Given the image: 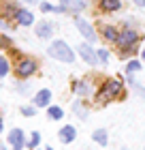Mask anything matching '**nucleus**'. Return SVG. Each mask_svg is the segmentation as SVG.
I'll use <instances>...</instances> for the list:
<instances>
[{
	"mask_svg": "<svg viewBox=\"0 0 145 150\" xmlns=\"http://www.w3.org/2000/svg\"><path fill=\"white\" fill-rule=\"evenodd\" d=\"M120 94H122V81L120 79H107L105 84H102L96 99H98L100 103H109V101H115Z\"/></svg>",
	"mask_w": 145,
	"mask_h": 150,
	"instance_id": "f257e3e1",
	"label": "nucleus"
},
{
	"mask_svg": "<svg viewBox=\"0 0 145 150\" xmlns=\"http://www.w3.org/2000/svg\"><path fill=\"white\" fill-rule=\"evenodd\" d=\"M47 52H49L51 58H58V60H62V62H73V58H75L71 47L66 45V41H53Z\"/></svg>",
	"mask_w": 145,
	"mask_h": 150,
	"instance_id": "f03ea898",
	"label": "nucleus"
},
{
	"mask_svg": "<svg viewBox=\"0 0 145 150\" xmlns=\"http://www.w3.org/2000/svg\"><path fill=\"white\" fill-rule=\"evenodd\" d=\"M137 39H139V35H137L134 30H122L120 37H117V45L122 47V54H128L130 50H132Z\"/></svg>",
	"mask_w": 145,
	"mask_h": 150,
	"instance_id": "7ed1b4c3",
	"label": "nucleus"
},
{
	"mask_svg": "<svg viewBox=\"0 0 145 150\" xmlns=\"http://www.w3.org/2000/svg\"><path fill=\"white\" fill-rule=\"evenodd\" d=\"M85 4H88V0H60V9L62 11H71V13L83 11Z\"/></svg>",
	"mask_w": 145,
	"mask_h": 150,
	"instance_id": "20e7f679",
	"label": "nucleus"
},
{
	"mask_svg": "<svg viewBox=\"0 0 145 150\" xmlns=\"http://www.w3.org/2000/svg\"><path fill=\"white\" fill-rule=\"evenodd\" d=\"M75 24H77L79 32H81V35H83L88 41H96V32H94L92 26H90V22H85L83 17H77V19H75Z\"/></svg>",
	"mask_w": 145,
	"mask_h": 150,
	"instance_id": "39448f33",
	"label": "nucleus"
},
{
	"mask_svg": "<svg viewBox=\"0 0 145 150\" xmlns=\"http://www.w3.org/2000/svg\"><path fill=\"white\" fill-rule=\"evenodd\" d=\"M36 71V64H34V60H22L17 67H15V73L19 77H30V75Z\"/></svg>",
	"mask_w": 145,
	"mask_h": 150,
	"instance_id": "423d86ee",
	"label": "nucleus"
},
{
	"mask_svg": "<svg viewBox=\"0 0 145 150\" xmlns=\"http://www.w3.org/2000/svg\"><path fill=\"white\" fill-rule=\"evenodd\" d=\"M9 144L13 150H24V131L22 129H13L9 133Z\"/></svg>",
	"mask_w": 145,
	"mask_h": 150,
	"instance_id": "0eeeda50",
	"label": "nucleus"
},
{
	"mask_svg": "<svg viewBox=\"0 0 145 150\" xmlns=\"http://www.w3.org/2000/svg\"><path fill=\"white\" fill-rule=\"evenodd\" d=\"M79 56L83 58L88 64H96V62H98V54H96L90 45H81L79 47Z\"/></svg>",
	"mask_w": 145,
	"mask_h": 150,
	"instance_id": "6e6552de",
	"label": "nucleus"
},
{
	"mask_svg": "<svg viewBox=\"0 0 145 150\" xmlns=\"http://www.w3.org/2000/svg\"><path fill=\"white\" fill-rule=\"evenodd\" d=\"M34 105L36 107H49V101H51V92L49 90H39L34 94Z\"/></svg>",
	"mask_w": 145,
	"mask_h": 150,
	"instance_id": "1a4fd4ad",
	"label": "nucleus"
},
{
	"mask_svg": "<svg viewBox=\"0 0 145 150\" xmlns=\"http://www.w3.org/2000/svg\"><path fill=\"white\" fill-rule=\"evenodd\" d=\"M15 19H17V24H22V26H32L34 22V15L30 11H26V9H17L15 13Z\"/></svg>",
	"mask_w": 145,
	"mask_h": 150,
	"instance_id": "9d476101",
	"label": "nucleus"
},
{
	"mask_svg": "<svg viewBox=\"0 0 145 150\" xmlns=\"http://www.w3.org/2000/svg\"><path fill=\"white\" fill-rule=\"evenodd\" d=\"M73 139H75V127H71V125L62 127L60 129V142L62 144H71Z\"/></svg>",
	"mask_w": 145,
	"mask_h": 150,
	"instance_id": "9b49d317",
	"label": "nucleus"
},
{
	"mask_svg": "<svg viewBox=\"0 0 145 150\" xmlns=\"http://www.w3.org/2000/svg\"><path fill=\"white\" fill-rule=\"evenodd\" d=\"M51 35H53V26H51L49 22H41V24H36V37L47 39V37H51Z\"/></svg>",
	"mask_w": 145,
	"mask_h": 150,
	"instance_id": "f8f14e48",
	"label": "nucleus"
},
{
	"mask_svg": "<svg viewBox=\"0 0 145 150\" xmlns=\"http://www.w3.org/2000/svg\"><path fill=\"white\" fill-rule=\"evenodd\" d=\"M102 37H105L107 41H113V43H117L120 32H117V28H113V26H105V28H102Z\"/></svg>",
	"mask_w": 145,
	"mask_h": 150,
	"instance_id": "ddd939ff",
	"label": "nucleus"
},
{
	"mask_svg": "<svg viewBox=\"0 0 145 150\" xmlns=\"http://www.w3.org/2000/svg\"><path fill=\"white\" fill-rule=\"evenodd\" d=\"M120 0H100V9L102 11H107V13H111V11H117L120 9Z\"/></svg>",
	"mask_w": 145,
	"mask_h": 150,
	"instance_id": "4468645a",
	"label": "nucleus"
},
{
	"mask_svg": "<svg viewBox=\"0 0 145 150\" xmlns=\"http://www.w3.org/2000/svg\"><path fill=\"white\" fill-rule=\"evenodd\" d=\"M92 139L96 142V144H100V146H107V131L105 129H96V131L92 133Z\"/></svg>",
	"mask_w": 145,
	"mask_h": 150,
	"instance_id": "2eb2a0df",
	"label": "nucleus"
},
{
	"mask_svg": "<svg viewBox=\"0 0 145 150\" xmlns=\"http://www.w3.org/2000/svg\"><path fill=\"white\" fill-rule=\"evenodd\" d=\"M75 92H77L79 97H88V94L92 92V88H90L88 81H77V84H75Z\"/></svg>",
	"mask_w": 145,
	"mask_h": 150,
	"instance_id": "dca6fc26",
	"label": "nucleus"
},
{
	"mask_svg": "<svg viewBox=\"0 0 145 150\" xmlns=\"http://www.w3.org/2000/svg\"><path fill=\"white\" fill-rule=\"evenodd\" d=\"M47 116H49L51 120H60L62 116H64V112H62V107H58V105H49L47 107Z\"/></svg>",
	"mask_w": 145,
	"mask_h": 150,
	"instance_id": "f3484780",
	"label": "nucleus"
},
{
	"mask_svg": "<svg viewBox=\"0 0 145 150\" xmlns=\"http://www.w3.org/2000/svg\"><path fill=\"white\" fill-rule=\"evenodd\" d=\"M128 84H130V86H132L134 90H137V94H139L141 99H145V88H143V86H141V84H139V81H137L134 77H132V75H128Z\"/></svg>",
	"mask_w": 145,
	"mask_h": 150,
	"instance_id": "a211bd4d",
	"label": "nucleus"
},
{
	"mask_svg": "<svg viewBox=\"0 0 145 150\" xmlns=\"http://www.w3.org/2000/svg\"><path fill=\"white\" fill-rule=\"evenodd\" d=\"M39 144H41V133L34 131V133L30 135V139H28V148H30V150H36Z\"/></svg>",
	"mask_w": 145,
	"mask_h": 150,
	"instance_id": "6ab92c4d",
	"label": "nucleus"
},
{
	"mask_svg": "<svg viewBox=\"0 0 145 150\" xmlns=\"http://www.w3.org/2000/svg\"><path fill=\"white\" fill-rule=\"evenodd\" d=\"M139 69H141V64L137 62V60H130V62L126 64V73H128V75H132L134 71H139Z\"/></svg>",
	"mask_w": 145,
	"mask_h": 150,
	"instance_id": "aec40b11",
	"label": "nucleus"
},
{
	"mask_svg": "<svg viewBox=\"0 0 145 150\" xmlns=\"http://www.w3.org/2000/svg\"><path fill=\"white\" fill-rule=\"evenodd\" d=\"M6 73H9V62H6V58L0 56V77H4Z\"/></svg>",
	"mask_w": 145,
	"mask_h": 150,
	"instance_id": "412c9836",
	"label": "nucleus"
},
{
	"mask_svg": "<svg viewBox=\"0 0 145 150\" xmlns=\"http://www.w3.org/2000/svg\"><path fill=\"white\" fill-rule=\"evenodd\" d=\"M34 112H36V105H26V107H22V114L24 116H34Z\"/></svg>",
	"mask_w": 145,
	"mask_h": 150,
	"instance_id": "4be33fe9",
	"label": "nucleus"
},
{
	"mask_svg": "<svg viewBox=\"0 0 145 150\" xmlns=\"http://www.w3.org/2000/svg\"><path fill=\"white\" fill-rule=\"evenodd\" d=\"M41 9H43L45 13H47V11H62V9H58V6H53V4H49V2H43V4H41Z\"/></svg>",
	"mask_w": 145,
	"mask_h": 150,
	"instance_id": "5701e85b",
	"label": "nucleus"
},
{
	"mask_svg": "<svg viewBox=\"0 0 145 150\" xmlns=\"http://www.w3.org/2000/svg\"><path fill=\"white\" fill-rule=\"evenodd\" d=\"M96 54H98V60H102V62H107V60H109V54H107V50H98Z\"/></svg>",
	"mask_w": 145,
	"mask_h": 150,
	"instance_id": "b1692460",
	"label": "nucleus"
},
{
	"mask_svg": "<svg viewBox=\"0 0 145 150\" xmlns=\"http://www.w3.org/2000/svg\"><path fill=\"white\" fill-rule=\"evenodd\" d=\"M75 112H77V114L81 116V118H85V110H83V107H81V103H79V101H77V103H75Z\"/></svg>",
	"mask_w": 145,
	"mask_h": 150,
	"instance_id": "393cba45",
	"label": "nucleus"
},
{
	"mask_svg": "<svg viewBox=\"0 0 145 150\" xmlns=\"http://www.w3.org/2000/svg\"><path fill=\"white\" fill-rule=\"evenodd\" d=\"M6 28H9V26H6V24L2 22V19H0V30H6Z\"/></svg>",
	"mask_w": 145,
	"mask_h": 150,
	"instance_id": "a878e982",
	"label": "nucleus"
},
{
	"mask_svg": "<svg viewBox=\"0 0 145 150\" xmlns=\"http://www.w3.org/2000/svg\"><path fill=\"white\" fill-rule=\"evenodd\" d=\"M132 2H137L139 6H145V0H132Z\"/></svg>",
	"mask_w": 145,
	"mask_h": 150,
	"instance_id": "bb28decb",
	"label": "nucleus"
},
{
	"mask_svg": "<svg viewBox=\"0 0 145 150\" xmlns=\"http://www.w3.org/2000/svg\"><path fill=\"white\" fill-rule=\"evenodd\" d=\"M36 150H53V148H49V146H47V148H36Z\"/></svg>",
	"mask_w": 145,
	"mask_h": 150,
	"instance_id": "cd10ccee",
	"label": "nucleus"
},
{
	"mask_svg": "<svg viewBox=\"0 0 145 150\" xmlns=\"http://www.w3.org/2000/svg\"><path fill=\"white\" fill-rule=\"evenodd\" d=\"M0 133H2V118H0Z\"/></svg>",
	"mask_w": 145,
	"mask_h": 150,
	"instance_id": "c85d7f7f",
	"label": "nucleus"
},
{
	"mask_svg": "<svg viewBox=\"0 0 145 150\" xmlns=\"http://www.w3.org/2000/svg\"><path fill=\"white\" fill-rule=\"evenodd\" d=\"M143 60H145V47H143Z\"/></svg>",
	"mask_w": 145,
	"mask_h": 150,
	"instance_id": "c756f323",
	"label": "nucleus"
},
{
	"mask_svg": "<svg viewBox=\"0 0 145 150\" xmlns=\"http://www.w3.org/2000/svg\"><path fill=\"white\" fill-rule=\"evenodd\" d=\"M0 150H6V148H4V146H0Z\"/></svg>",
	"mask_w": 145,
	"mask_h": 150,
	"instance_id": "7c9ffc66",
	"label": "nucleus"
},
{
	"mask_svg": "<svg viewBox=\"0 0 145 150\" xmlns=\"http://www.w3.org/2000/svg\"><path fill=\"white\" fill-rule=\"evenodd\" d=\"M26 2H34V0H26Z\"/></svg>",
	"mask_w": 145,
	"mask_h": 150,
	"instance_id": "2f4dec72",
	"label": "nucleus"
}]
</instances>
